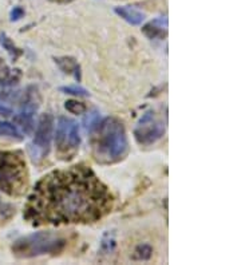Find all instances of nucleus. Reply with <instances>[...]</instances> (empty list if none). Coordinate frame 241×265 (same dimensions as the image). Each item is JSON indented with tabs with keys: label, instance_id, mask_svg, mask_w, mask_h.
<instances>
[{
	"label": "nucleus",
	"instance_id": "obj_2",
	"mask_svg": "<svg viewBox=\"0 0 241 265\" xmlns=\"http://www.w3.org/2000/svg\"><path fill=\"white\" fill-rule=\"evenodd\" d=\"M93 157L98 164L110 165L123 160L129 151L128 137L119 119L109 117L91 130Z\"/></svg>",
	"mask_w": 241,
	"mask_h": 265
},
{
	"label": "nucleus",
	"instance_id": "obj_10",
	"mask_svg": "<svg viewBox=\"0 0 241 265\" xmlns=\"http://www.w3.org/2000/svg\"><path fill=\"white\" fill-rule=\"evenodd\" d=\"M115 14L121 16L123 20H126L128 23H130L132 26H140L142 24V22L145 20V14L138 11L134 7H130V5H126V7H115Z\"/></svg>",
	"mask_w": 241,
	"mask_h": 265
},
{
	"label": "nucleus",
	"instance_id": "obj_19",
	"mask_svg": "<svg viewBox=\"0 0 241 265\" xmlns=\"http://www.w3.org/2000/svg\"><path fill=\"white\" fill-rule=\"evenodd\" d=\"M23 15H24V9L22 7H15L12 11H11V20L12 22H16L20 18H23Z\"/></svg>",
	"mask_w": 241,
	"mask_h": 265
},
{
	"label": "nucleus",
	"instance_id": "obj_13",
	"mask_svg": "<svg viewBox=\"0 0 241 265\" xmlns=\"http://www.w3.org/2000/svg\"><path fill=\"white\" fill-rule=\"evenodd\" d=\"M151 253H153V248L149 244H141L136 248L133 259L137 261H146L150 259Z\"/></svg>",
	"mask_w": 241,
	"mask_h": 265
},
{
	"label": "nucleus",
	"instance_id": "obj_18",
	"mask_svg": "<svg viewBox=\"0 0 241 265\" xmlns=\"http://www.w3.org/2000/svg\"><path fill=\"white\" fill-rule=\"evenodd\" d=\"M98 124H99V114H98L96 111L90 113V114L86 117V119H85V128H86V130H89V132L94 130V128H96Z\"/></svg>",
	"mask_w": 241,
	"mask_h": 265
},
{
	"label": "nucleus",
	"instance_id": "obj_20",
	"mask_svg": "<svg viewBox=\"0 0 241 265\" xmlns=\"http://www.w3.org/2000/svg\"><path fill=\"white\" fill-rule=\"evenodd\" d=\"M0 115H4V117L12 115V107H9L5 102H0Z\"/></svg>",
	"mask_w": 241,
	"mask_h": 265
},
{
	"label": "nucleus",
	"instance_id": "obj_17",
	"mask_svg": "<svg viewBox=\"0 0 241 265\" xmlns=\"http://www.w3.org/2000/svg\"><path fill=\"white\" fill-rule=\"evenodd\" d=\"M1 46L4 47L5 50L8 51L9 54H11V56H12L14 59H16L19 55H22V51L19 50L18 47L15 46L14 43L9 41L8 38L5 37V35H3V37H1Z\"/></svg>",
	"mask_w": 241,
	"mask_h": 265
},
{
	"label": "nucleus",
	"instance_id": "obj_6",
	"mask_svg": "<svg viewBox=\"0 0 241 265\" xmlns=\"http://www.w3.org/2000/svg\"><path fill=\"white\" fill-rule=\"evenodd\" d=\"M165 125L155 117L154 111H146L134 129V137L140 145H153L164 137Z\"/></svg>",
	"mask_w": 241,
	"mask_h": 265
},
{
	"label": "nucleus",
	"instance_id": "obj_12",
	"mask_svg": "<svg viewBox=\"0 0 241 265\" xmlns=\"http://www.w3.org/2000/svg\"><path fill=\"white\" fill-rule=\"evenodd\" d=\"M0 137H9L15 138L20 141L22 139V134L19 132V130L16 129V126H14L9 122H0Z\"/></svg>",
	"mask_w": 241,
	"mask_h": 265
},
{
	"label": "nucleus",
	"instance_id": "obj_14",
	"mask_svg": "<svg viewBox=\"0 0 241 265\" xmlns=\"http://www.w3.org/2000/svg\"><path fill=\"white\" fill-rule=\"evenodd\" d=\"M64 107H66V110L70 111L71 114H83L87 110L86 105H85L83 102L73 101V99L66 102V103H64Z\"/></svg>",
	"mask_w": 241,
	"mask_h": 265
},
{
	"label": "nucleus",
	"instance_id": "obj_3",
	"mask_svg": "<svg viewBox=\"0 0 241 265\" xmlns=\"http://www.w3.org/2000/svg\"><path fill=\"white\" fill-rule=\"evenodd\" d=\"M27 181V165L22 154L0 150V189L9 196H20Z\"/></svg>",
	"mask_w": 241,
	"mask_h": 265
},
{
	"label": "nucleus",
	"instance_id": "obj_21",
	"mask_svg": "<svg viewBox=\"0 0 241 265\" xmlns=\"http://www.w3.org/2000/svg\"><path fill=\"white\" fill-rule=\"evenodd\" d=\"M52 3H58V4H67V3H71L74 0H50Z\"/></svg>",
	"mask_w": 241,
	"mask_h": 265
},
{
	"label": "nucleus",
	"instance_id": "obj_5",
	"mask_svg": "<svg viewBox=\"0 0 241 265\" xmlns=\"http://www.w3.org/2000/svg\"><path fill=\"white\" fill-rule=\"evenodd\" d=\"M81 145L79 128L78 124L71 118L60 117L56 125L55 132V146L60 156H71L78 150Z\"/></svg>",
	"mask_w": 241,
	"mask_h": 265
},
{
	"label": "nucleus",
	"instance_id": "obj_8",
	"mask_svg": "<svg viewBox=\"0 0 241 265\" xmlns=\"http://www.w3.org/2000/svg\"><path fill=\"white\" fill-rule=\"evenodd\" d=\"M41 96L38 92V88L30 86L24 92L22 106L18 115H15L14 121L23 129L24 132H31L34 130V115L39 107Z\"/></svg>",
	"mask_w": 241,
	"mask_h": 265
},
{
	"label": "nucleus",
	"instance_id": "obj_7",
	"mask_svg": "<svg viewBox=\"0 0 241 265\" xmlns=\"http://www.w3.org/2000/svg\"><path fill=\"white\" fill-rule=\"evenodd\" d=\"M52 129H54V117L48 113H46V114L42 115L39 122H38L35 138L32 141L31 146H30V153H31L32 160L35 162H39L48 154L51 137H52Z\"/></svg>",
	"mask_w": 241,
	"mask_h": 265
},
{
	"label": "nucleus",
	"instance_id": "obj_16",
	"mask_svg": "<svg viewBox=\"0 0 241 265\" xmlns=\"http://www.w3.org/2000/svg\"><path fill=\"white\" fill-rule=\"evenodd\" d=\"M115 248V238H114L113 233H106L103 236V240H102V245H100V249L105 252L106 255H109L114 251Z\"/></svg>",
	"mask_w": 241,
	"mask_h": 265
},
{
	"label": "nucleus",
	"instance_id": "obj_9",
	"mask_svg": "<svg viewBox=\"0 0 241 265\" xmlns=\"http://www.w3.org/2000/svg\"><path fill=\"white\" fill-rule=\"evenodd\" d=\"M142 32L149 39H164L168 34V19L161 16L151 20L142 27Z\"/></svg>",
	"mask_w": 241,
	"mask_h": 265
},
{
	"label": "nucleus",
	"instance_id": "obj_11",
	"mask_svg": "<svg viewBox=\"0 0 241 265\" xmlns=\"http://www.w3.org/2000/svg\"><path fill=\"white\" fill-rule=\"evenodd\" d=\"M54 60L63 73L73 74L77 81H81V67H79V64L74 58H71V56H62V58H54Z\"/></svg>",
	"mask_w": 241,
	"mask_h": 265
},
{
	"label": "nucleus",
	"instance_id": "obj_15",
	"mask_svg": "<svg viewBox=\"0 0 241 265\" xmlns=\"http://www.w3.org/2000/svg\"><path fill=\"white\" fill-rule=\"evenodd\" d=\"M60 91L64 92V94H70V95H75V96H89V91L86 88H83L81 86H66V87H60Z\"/></svg>",
	"mask_w": 241,
	"mask_h": 265
},
{
	"label": "nucleus",
	"instance_id": "obj_4",
	"mask_svg": "<svg viewBox=\"0 0 241 265\" xmlns=\"http://www.w3.org/2000/svg\"><path fill=\"white\" fill-rule=\"evenodd\" d=\"M66 238L55 232H38L16 240L12 245V252L16 257L41 256V255H58L66 247Z\"/></svg>",
	"mask_w": 241,
	"mask_h": 265
},
{
	"label": "nucleus",
	"instance_id": "obj_1",
	"mask_svg": "<svg viewBox=\"0 0 241 265\" xmlns=\"http://www.w3.org/2000/svg\"><path fill=\"white\" fill-rule=\"evenodd\" d=\"M113 208V196L87 166L52 170L42 177L30 194L24 219L41 225L91 224Z\"/></svg>",
	"mask_w": 241,
	"mask_h": 265
}]
</instances>
